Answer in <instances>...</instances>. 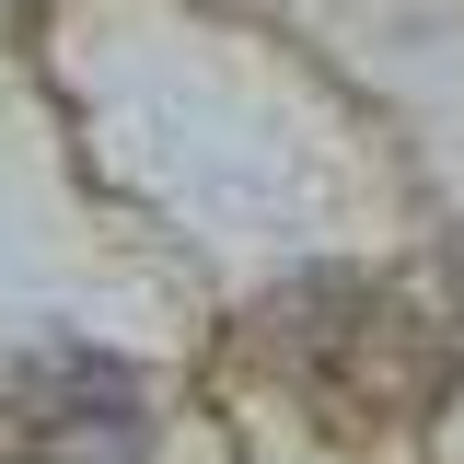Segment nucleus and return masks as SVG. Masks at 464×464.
Here are the masks:
<instances>
[{
	"label": "nucleus",
	"mask_w": 464,
	"mask_h": 464,
	"mask_svg": "<svg viewBox=\"0 0 464 464\" xmlns=\"http://www.w3.org/2000/svg\"><path fill=\"white\" fill-rule=\"evenodd\" d=\"M256 360L325 441H383V430H418L453 395V337L406 302L395 279H348V267H314L302 290H279L256 314Z\"/></svg>",
	"instance_id": "f257e3e1"
},
{
	"label": "nucleus",
	"mask_w": 464,
	"mask_h": 464,
	"mask_svg": "<svg viewBox=\"0 0 464 464\" xmlns=\"http://www.w3.org/2000/svg\"><path fill=\"white\" fill-rule=\"evenodd\" d=\"M163 395L116 348H24L0 360V464H151Z\"/></svg>",
	"instance_id": "f03ea898"
}]
</instances>
